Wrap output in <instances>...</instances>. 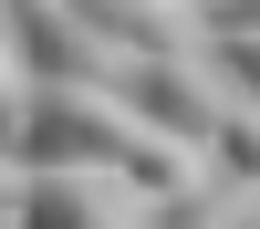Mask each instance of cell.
<instances>
[{"instance_id":"obj_1","label":"cell","mask_w":260,"mask_h":229,"mask_svg":"<svg viewBox=\"0 0 260 229\" xmlns=\"http://www.w3.org/2000/svg\"><path fill=\"white\" fill-rule=\"evenodd\" d=\"M0 21H11V52L31 83H125L136 73V52L83 0H0Z\"/></svg>"},{"instance_id":"obj_2","label":"cell","mask_w":260,"mask_h":229,"mask_svg":"<svg viewBox=\"0 0 260 229\" xmlns=\"http://www.w3.org/2000/svg\"><path fill=\"white\" fill-rule=\"evenodd\" d=\"M11 229H156V198L115 167H42Z\"/></svg>"},{"instance_id":"obj_3","label":"cell","mask_w":260,"mask_h":229,"mask_svg":"<svg viewBox=\"0 0 260 229\" xmlns=\"http://www.w3.org/2000/svg\"><path fill=\"white\" fill-rule=\"evenodd\" d=\"M125 104H136L156 136L208 146V136H219V115L240 104V83H229L208 52H177V62H136V73H125Z\"/></svg>"},{"instance_id":"obj_4","label":"cell","mask_w":260,"mask_h":229,"mask_svg":"<svg viewBox=\"0 0 260 229\" xmlns=\"http://www.w3.org/2000/svg\"><path fill=\"white\" fill-rule=\"evenodd\" d=\"M104 31L125 42L136 62H177V52H208V21L187 11V0H104Z\"/></svg>"},{"instance_id":"obj_5","label":"cell","mask_w":260,"mask_h":229,"mask_svg":"<svg viewBox=\"0 0 260 229\" xmlns=\"http://www.w3.org/2000/svg\"><path fill=\"white\" fill-rule=\"evenodd\" d=\"M208 167H219L240 198H260V104H250V94L219 115V136H208Z\"/></svg>"},{"instance_id":"obj_6","label":"cell","mask_w":260,"mask_h":229,"mask_svg":"<svg viewBox=\"0 0 260 229\" xmlns=\"http://www.w3.org/2000/svg\"><path fill=\"white\" fill-rule=\"evenodd\" d=\"M156 229H240V187L219 177V187H198V198H167Z\"/></svg>"},{"instance_id":"obj_7","label":"cell","mask_w":260,"mask_h":229,"mask_svg":"<svg viewBox=\"0 0 260 229\" xmlns=\"http://www.w3.org/2000/svg\"><path fill=\"white\" fill-rule=\"evenodd\" d=\"M208 62H219V73L260 104V31H208Z\"/></svg>"},{"instance_id":"obj_8","label":"cell","mask_w":260,"mask_h":229,"mask_svg":"<svg viewBox=\"0 0 260 229\" xmlns=\"http://www.w3.org/2000/svg\"><path fill=\"white\" fill-rule=\"evenodd\" d=\"M21 115H31V73H21V52H11V21H0V146L21 136Z\"/></svg>"},{"instance_id":"obj_9","label":"cell","mask_w":260,"mask_h":229,"mask_svg":"<svg viewBox=\"0 0 260 229\" xmlns=\"http://www.w3.org/2000/svg\"><path fill=\"white\" fill-rule=\"evenodd\" d=\"M21 187H31V167H21V156H0V219H21Z\"/></svg>"},{"instance_id":"obj_10","label":"cell","mask_w":260,"mask_h":229,"mask_svg":"<svg viewBox=\"0 0 260 229\" xmlns=\"http://www.w3.org/2000/svg\"><path fill=\"white\" fill-rule=\"evenodd\" d=\"M208 31H260V0H229V11L208 21Z\"/></svg>"},{"instance_id":"obj_11","label":"cell","mask_w":260,"mask_h":229,"mask_svg":"<svg viewBox=\"0 0 260 229\" xmlns=\"http://www.w3.org/2000/svg\"><path fill=\"white\" fill-rule=\"evenodd\" d=\"M187 11H198V21H219V11H229V0H187Z\"/></svg>"},{"instance_id":"obj_12","label":"cell","mask_w":260,"mask_h":229,"mask_svg":"<svg viewBox=\"0 0 260 229\" xmlns=\"http://www.w3.org/2000/svg\"><path fill=\"white\" fill-rule=\"evenodd\" d=\"M240 229H260V198H240Z\"/></svg>"},{"instance_id":"obj_13","label":"cell","mask_w":260,"mask_h":229,"mask_svg":"<svg viewBox=\"0 0 260 229\" xmlns=\"http://www.w3.org/2000/svg\"><path fill=\"white\" fill-rule=\"evenodd\" d=\"M83 11H104V0H83Z\"/></svg>"},{"instance_id":"obj_14","label":"cell","mask_w":260,"mask_h":229,"mask_svg":"<svg viewBox=\"0 0 260 229\" xmlns=\"http://www.w3.org/2000/svg\"><path fill=\"white\" fill-rule=\"evenodd\" d=\"M0 229H11V219H0Z\"/></svg>"}]
</instances>
